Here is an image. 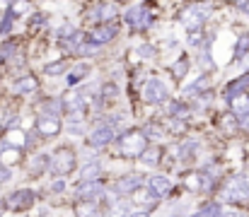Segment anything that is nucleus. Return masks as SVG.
Masks as SVG:
<instances>
[{
  "instance_id": "nucleus-7",
  "label": "nucleus",
  "mask_w": 249,
  "mask_h": 217,
  "mask_svg": "<svg viewBox=\"0 0 249 217\" xmlns=\"http://www.w3.org/2000/svg\"><path fill=\"white\" fill-rule=\"evenodd\" d=\"M49 169H51V152L49 150H34V152H27L22 164H19V171L27 176L29 184H36L41 179L49 176Z\"/></svg>"
},
{
  "instance_id": "nucleus-8",
  "label": "nucleus",
  "mask_w": 249,
  "mask_h": 217,
  "mask_svg": "<svg viewBox=\"0 0 249 217\" xmlns=\"http://www.w3.org/2000/svg\"><path fill=\"white\" fill-rule=\"evenodd\" d=\"M150 5H153L150 0H141V2L126 7L124 15H121V17H124V24H126L131 32H148V29H153V24H155V12H153Z\"/></svg>"
},
{
  "instance_id": "nucleus-12",
  "label": "nucleus",
  "mask_w": 249,
  "mask_h": 217,
  "mask_svg": "<svg viewBox=\"0 0 249 217\" xmlns=\"http://www.w3.org/2000/svg\"><path fill=\"white\" fill-rule=\"evenodd\" d=\"M34 131H36V135H39L44 143H51V140H56V138L63 135L66 123H63V118H58V116L36 114V116H34Z\"/></svg>"
},
{
  "instance_id": "nucleus-6",
  "label": "nucleus",
  "mask_w": 249,
  "mask_h": 217,
  "mask_svg": "<svg viewBox=\"0 0 249 217\" xmlns=\"http://www.w3.org/2000/svg\"><path fill=\"white\" fill-rule=\"evenodd\" d=\"M116 138H119V131L114 128V126H109L107 121H97V123H92V128H89V133H87V138L83 140V147L87 150H94V152H99V154H107L114 143H116Z\"/></svg>"
},
{
  "instance_id": "nucleus-21",
  "label": "nucleus",
  "mask_w": 249,
  "mask_h": 217,
  "mask_svg": "<svg viewBox=\"0 0 249 217\" xmlns=\"http://www.w3.org/2000/svg\"><path fill=\"white\" fill-rule=\"evenodd\" d=\"M162 111H165V118H179V121H189L194 114H191V106H189V101L186 99H169L165 106H162Z\"/></svg>"
},
{
  "instance_id": "nucleus-17",
  "label": "nucleus",
  "mask_w": 249,
  "mask_h": 217,
  "mask_svg": "<svg viewBox=\"0 0 249 217\" xmlns=\"http://www.w3.org/2000/svg\"><path fill=\"white\" fill-rule=\"evenodd\" d=\"M119 32H121V24L119 22H109V24H94V27H89V32H87V36H89V41H94L97 46H109L116 36H119Z\"/></svg>"
},
{
  "instance_id": "nucleus-1",
  "label": "nucleus",
  "mask_w": 249,
  "mask_h": 217,
  "mask_svg": "<svg viewBox=\"0 0 249 217\" xmlns=\"http://www.w3.org/2000/svg\"><path fill=\"white\" fill-rule=\"evenodd\" d=\"M215 200L225 208H245L249 205V171H232L223 179Z\"/></svg>"
},
{
  "instance_id": "nucleus-22",
  "label": "nucleus",
  "mask_w": 249,
  "mask_h": 217,
  "mask_svg": "<svg viewBox=\"0 0 249 217\" xmlns=\"http://www.w3.org/2000/svg\"><path fill=\"white\" fill-rule=\"evenodd\" d=\"M223 210L225 205L218 203L215 198H203L198 205H194V210L186 217H223Z\"/></svg>"
},
{
  "instance_id": "nucleus-38",
  "label": "nucleus",
  "mask_w": 249,
  "mask_h": 217,
  "mask_svg": "<svg viewBox=\"0 0 249 217\" xmlns=\"http://www.w3.org/2000/svg\"><path fill=\"white\" fill-rule=\"evenodd\" d=\"M49 27V15L46 12H36L32 17V29H46Z\"/></svg>"
},
{
  "instance_id": "nucleus-46",
  "label": "nucleus",
  "mask_w": 249,
  "mask_h": 217,
  "mask_svg": "<svg viewBox=\"0 0 249 217\" xmlns=\"http://www.w3.org/2000/svg\"><path fill=\"white\" fill-rule=\"evenodd\" d=\"M0 2H2V5L7 7V5H10V2H15V0H0Z\"/></svg>"
},
{
  "instance_id": "nucleus-42",
  "label": "nucleus",
  "mask_w": 249,
  "mask_h": 217,
  "mask_svg": "<svg viewBox=\"0 0 249 217\" xmlns=\"http://www.w3.org/2000/svg\"><path fill=\"white\" fill-rule=\"evenodd\" d=\"M237 7H240L245 15H249V0H240V2H237Z\"/></svg>"
},
{
  "instance_id": "nucleus-41",
  "label": "nucleus",
  "mask_w": 249,
  "mask_h": 217,
  "mask_svg": "<svg viewBox=\"0 0 249 217\" xmlns=\"http://www.w3.org/2000/svg\"><path fill=\"white\" fill-rule=\"evenodd\" d=\"M124 217H158L155 213H145V210H131L128 215H124Z\"/></svg>"
},
{
  "instance_id": "nucleus-2",
  "label": "nucleus",
  "mask_w": 249,
  "mask_h": 217,
  "mask_svg": "<svg viewBox=\"0 0 249 217\" xmlns=\"http://www.w3.org/2000/svg\"><path fill=\"white\" fill-rule=\"evenodd\" d=\"M148 145L150 143L143 135L141 126H131L124 133H119L116 143H114V147L109 152H111V159H119V162H126V164H136Z\"/></svg>"
},
{
  "instance_id": "nucleus-44",
  "label": "nucleus",
  "mask_w": 249,
  "mask_h": 217,
  "mask_svg": "<svg viewBox=\"0 0 249 217\" xmlns=\"http://www.w3.org/2000/svg\"><path fill=\"white\" fill-rule=\"evenodd\" d=\"M49 217H68V215H63V213H56V210H53V213H51Z\"/></svg>"
},
{
  "instance_id": "nucleus-13",
  "label": "nucleus",
  "mask_w": 249,
  "mask_h": 217,
  "mask_svg": "<svg viewBox=\"0 0 249 217\" xmlns=\"http://www.w3.org/2000/svg\"><path fill=\"white\" fill-rule=\"evenodd\" d=\"M107 162H109V159H107L104 154H99V157H94V159H85V162H80V167H78L73 181H94V179L111 176Z\"/></svg>"
},
{
  "instance_id": "nucleus-29",
  "label": "nucleus",
  "mask_w": 249,
  "mask_h": 217,
  "mask_svg": "<svg viewBox=\"0 0 249 217\" xmlns=\"http://www.w3.org/2000/svg\"><path fill=\"white\" fill-rule=\"evenodd\" d=\"M189 70H191V58H189L186 53H179V56L174 58V63H172V77H174V82L186 80Z\"/></svg>"
},
{
  "instance_id": "nucleus-28",
  "label": "nucleus",
  "mask_w": 249,
  "mask_h": 217,
  "mask_svg": "<svg viewBox=\"0 0 249 217\" xmlns=\"http://www.w3.org/2000/svg\"><path fill=\"white\" fill-rule=\"evenodd\" d=\"M73 68L71 58H56V61H49L41 66V75L44 77H66Z\"/></svg>"
},
{
  "instance_id": "nucleus-33",
  "label": "nucleus",
  "mask_w": 249,
  "mask_h": 217,
  "mask_svg": "<svg viewBox=\"0 0 249 217\" xmlns=\"http://www.w3.org/2000/svg\"><path fill=\"white\" fill-rule=\"evenodd\" d=\"M136 53H138V61H155L158 56H160V49L155 46V44H141V46H136Z\"/></svg>"
},
{
  "instance_id": "nucleus-3",
  "label": "nucleus",
  "mask_w": 249,
  "mask_h": 217,
  "mask_svg": "<svg viewBox=\"0 0 249 217\" xmlns=\"http://www.w3.org/2000/svg\"><path fill=\"white\" fill-rule=\"evenodd\" d=\"M0 203L7 215H29L41 203V191L34 186H15L0 196Z\"/></svg>"
},
{
  "instance_id": "nucleus-36",
  "label": "nucleus",
  "mask_w": 249,
  "mask_h": 217,
  "mask_svg": "<svg viewBox=\"0 0 249 217\" xmlns=\"http://www.w3.org/2000/svg\"><path fill=\"white\" fill-rule=\"evenodd\" d=\"M15 22H17V17L12 15V10H10V7H5V15H2V19H0V34H2V36H7V34L12 32Z\"/></svg>"
},
{
  "instance_id": "nucleus-47",
  "label": "nucleus",
  "mask_w": 249,
  "mask_h": 217,
  "mask_svg": "<svg viewBox=\"0 0 249 217\" xmlns=\"http://www.w3.org/2000/svg\"><path fill=\"white\" fill-rule=\"evenodd\" d=\"M19 217H29V215H19Z\"/></svg>"
},
{
  "instance_id": "nucleus-19",
  "label": "nucleus",
  "mask_w": 249,
  "mask_h": 217,
  "mask_svg": "<svg viewBox=\"0 0 249 217\" xmlns=\"http://www.w3.org/2000/svg\"><path fill=\"white\" fill-rule=\"evenodd\" d=\"M143 135L148 138V143H169V133H167V126L165 121H158V118H150L141 126Z\"/></svg>"
},
{
  "instance_id": "nucleus-4",
  "label": "nucleus",
  "mask_w": 249,
  "mask_h": 217,
  "mask_svg": "<svg viewBox=\"0 0 249 217\" xmlns=\"http://www.w3.org/2000/svg\"><path fill=\"white\" fill-rule=\"evenodd\" d=\"M51 152V169L49 176H68L73 179L80 167V145L75 143H58Z\"/></svg>"
},
{
  "instance_id": "nucleus-37",
  "label": "nucleus",
  "mask_w": 249,
  "mask_h": 217,
  "mask_svg": "<svg viewBox=\"0 0 249 217\" xmlns=\"http://www.w3.org/2000/svg\"><path fill=\"white\" fill-rule=\"evenodd\" d=\"M7 7L12 10V15H15L17 19H19L22 15H27V12H29V2H27V0H15V2H10Z\"/></svg>"
},
{
  "instance_id": "nucleus-30",
  "label": "nucleus",
  "mask_w": 249,
  "mask_h": 217,
  "mask_svg": "<svg viewBox=\"0 0 249 217\" xmlns=\"http://www.w3.org/2000/svg\"><path fill=\"white\" fill-rule=\"evenodd\" d=\"M218 126H220V131H225V135H230V138L240 133V118H237V116H235L230 109H228V111L220 116Z\"/></svg>"
},
{
  "instance_id": "nucleus-14",
  "label": "nucleus",
  "mask_w": 249,
  "mask_h": 217,
  "mask_svg": "<svg viewBox=\"0 0 249 217\" xmlns=\"http://www.w3.org/2000/svg\"><path fill=\"white\" fill-rule=\"evenodd\" d=\"M165 157H167V143H150L145 150H143V154L138 157V162H136V167H141L145 174H150V171H160L162 167H165Z\"/></svg>"
},
{
  "instance_id": "nucleus-35",
  "label": "nucleus",
  "mask_w": 249,
  "mask_h": 217,
  "mask_svg": "<svg viewBox=\"0 0 249 217\" xmlns=\"http://www.w3.org/2000/svg\"><path fill=\"white\" fill-rule=\"evenodd\" d=\"M249 53V34H242L235 44V51H232V61H242Z\"/></svg>"
},
{
  "instance_id": "nucleus-45",
  "label": "nucleus",
  "mask_w": 249,
  "mask_h": 217,
  "mask_svg": "<svg viewBox=\"0 0 249 217\" xmlns=\"http://www.w3.org/2000/svg\"><path fill=\"white\" fill-rule=\"evenodd\" d=\"M97 217H114V215H109V213H104V210H102V213H99Z\"/></svg>"
},
{
  "instance_id": "nucleus-11",
  "label": "nucleus",
  "mask_w": 249,
  "mask_h": 217,
  "mask_svg": "<svg viewBox=\"0 0 249 217\" xmlns=\"http://www.w3.org/2000/svg\"><path fill=\"white\" fill-rule=\"evenodd\" d=\"M109 191V176L94 181H73L71 200H102Z\"/></svg>"
},
{
  "instance_id": "nucleus-26",
  "label": "nucleus",
  "mask_w": 249,
  "mask_h": 217,
  "mask_svg": "<svg viewBox=\"0 0 249 217\" xmlns=\"http://www.w3.org/2000/svg\"><path fill=\"white\" fill-rule=\"evenodd\" d=\"M206 89H211V75L208 72H201L194 82H189V84H184L181 87V99H194V97H198L201 92H206Z\"/></svg>"
},
{
  "instance_id": "nucleus-15",
  "label": "nucleus",
  "mask_w": 249,
  "mask_h": 217,
  "mask_svg": "<svg viewBox=\"0 0 249 217\" xmlns=\"http://www.w3.org/2000/svg\"><path fill=\"white\" fill-rule=\"evenodd\" d=\"M121 17V7L119 2L114 0H102V2H94L87 12V22L94 27V24H109V22H119Z\"/></svg>"
},
{
  "instance_id": "nucleus-18",
  "label": "nucleus",
  "mask_w": 249,
  "mask_h": 217,
  "mask_svg": "<svg viewBox=\"0 0 249 217\" xmlns=\"http://www.w3.org/2000/svg\"><path fill=\"white\" fill-rule=\"evenodd\" d=\"M36 114H49V116H58L63 118L68 114V101L63 94H53V97H44L36 104Z\"/></svg>"
},
{
  "instance_id": "nucleus-5",
  "label": "nucleus",
  "mask_w": 249,
  "mask_h": 217,
  "mask_svg": "<svg viewBox=\"0 0 249 217\" xmlns=\"http://www.w3.org/2000/svg\"><path fill=\"white\" fill-rule=\"evenodd\" d=\"M148 181V174L143 169H126V171H119V174H111L109 176V193L119 196V198H133Z\"/></svg>"
},
{
  "instance_id": "nucleus-40",
  "label": "nucleus",
  "mask_w": 249,
  "mask_h": 217,
  "mask_svg": "<svg viewBox=\"0 0 249 217\" xmlns=\"http://www.w3.org/2000/svg\"><path fill=\"white\" fill-rule=\"evenodd\" d=\"M240 133H247L249 135V114L247 116H240Z\"/></svg>"
},
{
  "instance_id": "nucleus-32",
  "label": "nucleus",
  "mask_w": 249,
  "mask_h": 217,
  "mask_svg": "<svg viewBox=\"0 0 249 217\" xmlns=\"http://www.w3.org/2000/svg\"><path fill=\"white\" fill-rule=\"evenodd\" d=\"M228 109L240 118V116H247L249 114V94H240L237 99H232L230 104H228Z\"/></svg>"
},
{
  "instance_id": "nucleus-20",
  "label": "nucleus",
  "mask_w": 249,
  "mask_h": 217,
  "mask_svg": "<svg viewBox=\"0 0 249 217\" xmlns=\"http://www.w3.org/2000/svg\"><path fill=\"white\" fill-rule=\"evenodd\" d=\"M39 92V77L27 72V75H17L12 80V94L17 97H29V94H36Z\"/></svg>"
},
{
  "instance_id": "nucleus-43",
  "label": "nucleus",
  "mask_w": 249,
  "mask_h": 217,
  "mask_svg": "<svg viewBox=\"0 0 249 217\" xmlns=\"http://www.w3.org/2000/svg\"><path fill=\"white\" fill-rule=\"evenodd\" d=\"M2 131H5V111L0 109V133H2Z\"/></svg>"
},
{
  "instance_id": "nucleus-10",
  "label": "nucleus",
  "mask_w": 249,
  "mask_h": 217,
  "mask_svg": "<svg viewBox=\"0 0 249 217\" xmlns=\"http://www.w3.org/2000/svg\"><path fill=\"white\" fill-rule=\"evenodd\" d=\"M141 99H143V104H148V106L162 109L167 101L172 99V87L167 84L162 77H148V80L141 84Z\"/></svg>"
},
{
  "instance_id": "nucleus-34",
  "label": "nucleus",
  "mask_w": 249,
  "mask_h": 217,
  "mask_svg": "<svg viewBox=\"0 0 249 217\" xmlns=\"http://www.w3.org/2000/svg\"><path fill=\"white\" fill-rule=\"evenodd\" d=\"M15 174H17V169L10 167V164H5V162L0 159V188L10 186V184L15 181Z\"/></svg>"
},
{
  "instance_id": "nucleus-9",
  "label": "nucleus",
  "mask_w": 249,
  "mask_h": 217,
  "mask_svg": "<svg viewBox=\"0 0 249 217\" xmlns=\"http://www.w3.org/2000/svg\"><path fill=\"white\" fill-rule=\"evenodd\" d=\"M211 17H213V7H211L208 2H191V5H184V7L177 12V19L184 24L186 32L203 29Z\"/></svg>"
},
{
  "instance_id": "nucleus-27",
  "label": "nucleus",
  "mask_w": 249,
  "mask_h": 217,
  "mask_svg": "<svg viewBox=\"0 0 249 217\" xmlns=\"http://www.w3.org/2000/svg\"><path fill=\"white\" fill-rule=\"evenodd\" d=\"M213 99H215V92H213V87L211 89H206V92H201L198 97H194V99H189V106H191V114L196 116H201V114H208L211 109H213Z\"/></svg>"
},
{
  "instance_id": "nucleus-31",
  "label": "nucleus",
  "mask_w": 249,
  "mask_h": 217,
  "mask_svg": "<svg viewBox=\"0 0 249 217\" xmlns=\"http://www.w3.org/2000/svg\"><path fill=\"white\" fill-rule=\"evenodd\" d=\"M17 53H19V46H17L15 39L2 41V44H0V66H10V63L17 58Z\"/></svg>"
},
{
  "instance_id": "nucleus-25",
  "label": "nucleus",
  "mask_w": 249,
  "mask_h": 217,
  "mask_svg": "<svg viewBox=\"0 0 249 217\" xmlns=\"http://www.w3.org/2000/svg\"><path fill=\"white\" fill-rule=\"evenodd\" d=\"M71 217H97L102 213L99 200H71Z\"/></svg>"
},
{
  "instance_id": "nucleus-23",
  "label": "nucleus",
  "mask_w": 249,
  "mask_h": 217,
  "mask_svg": "<svg viewBox=\"0 0 249 217\" xmlns=\"http://www.w3.org/2000/svg\"><path fill=\"white\" fill-rule=\"evenodd\" d=\"M247 89H249V72H245V75H240V77H235V80H230V82L225 84V89H223V101L230 104V101L237 99L240 94H247Z\"/></svg>"
},
{
  "instance_id": "nucleus-39",
  "label": "nucleus",
  "mask_w": 249,
  "mask_h": 217,
  "mask_svg": "<svg viewBox=\"0 0 249 217\" xmlns=\"http://www.w3.org/2000/svg\"><path fill=\"white\" fill-rule=\"evenodd\" d=\"M223 217H249V213L245 208H225V210H223Z\"/></svg>"
},
{
  "instance_id": "nucleus-24",
  "label": "nucleus",
  "mask_w": 249,
  "mask_h": 217,
  "mask_svg": "<svg viewBox=\"0 0 249 217\" xmlns=\"http://www.w3.org/2000/svg\"><path fill=\"white\" fill-rule=\"evenodd\" d=\"M92 72V63L89 61H80V63H73V68L71 72L66 75V84L71 87V89H78L80 84H83L85 80H87V75Z\"/></svg>"
},
{
  "instance_id": "nucleus-16",
  "label": "nucleus",
  "mask_w": 249,
  "mask_h": 217,
  "mask_svg": "<svg viewBox=\"0 0 249 217\" xmlns=\"http://www.w3.org/2000/svg\"><path fill=\"white\" fill-rule=\"evenodd\" d=\"M131 205H133V210H145V213H155V215L165 208L162 198H160L150 186H143V188L131 198Z\"/></svg>"
}]
</instances>
